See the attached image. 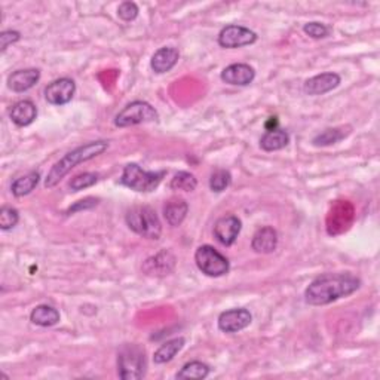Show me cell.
Instances as JSON below:
<instances>
[{
	"label": "cell",
	"instance_id": "1",
	"mask_svg": "<svg viewBox=\"0 0 380 380\" xmlns=\"http://www.w3.org/2000/svg\"><path fill=\"white\" fill-rule=\"evenodd\" d=\"M361 287V279L349 272L324 274L305 290V300L310 306H326L339 299L354 294Z\"/></svg>",
	"mask_w": 380,
	"mask_h": 380
},
{
	"label": "cell",
	"instance_id": "2",
	"mask_svg": "<svg viewBox=\"0 0 380 380\" xmlns=\"http://www.w3.org/2000/svg\"><path fill=\"white\" fill-rule=\"evenodd\" d=\"M107 149H109V141L98 140V141H89L86 144H82V146L76 148L74 150L65 153L58 162L54 164L47 178H45V187L47 189L55 187L67 174H69L73 168H76L77 165L97 158V156L103 155Z\"/></svg>",
	"mask_w": 380,
	"mask_h": 380
},
{
	"label": "cell",
	"instance_id": "3",
	"mask_svg": "<svg viewBox=\"0 0 380 380\" xmlns=\"http://www.w3.org/2000/svg\"><path fill=\"white\" fill-rule=\"evenodd\" d=\"M125 221L128 228L146 239H159L162 235V223L156 211L149 205H136L127 211Z\"/></svg>",
	"mask_w": 380,
	"mask_h": 380
},
{
	"label": "cell",
	"instance_id": "4",
	"mask_svg": "<svg viewBox=\"0 0 380 380\" xmlns=\"http://www.w3.org/2000/svg\"><path fill=\"white\" fill-rule=\"evenodd\" d=\"M148 368L146 351L137 343H125L118 351V376L124 380L144 377Z\"/></svg>",
	"mask_w": 380,
	"mask_h": 380
},
{
	"label": "cell",
	"instance_id": "5",
	"mask_svg": "<svg viewBox=\"0 0 380 380\" xmlns=\"http://www.w3.org/2000/svg\"><path fill=\"white\" fill-rule=\"evenodd\" d=\"M165 174L166 171H146L138 164H128L125 165L119 182L134 192L150 193L159 187Z\"/></svg>",
	"mask_w": 380,
	"mask_h": 380
},
{
	"label": "cell",
	"instance_id": "6",
	"mask_svg": "<svg viewBox=\"0 0 380 380\" xmlns=\"http://www.w3.org/2000/svg\"><path fill=\"white\" fill-rule=\"evenodd\" d=\"M159 115L156 109L148 102H132L122 109L115 116V125L118 128H128L141 124H149V122L158 120Z\"/></svg>",
	"mask_w": 380,
	"mask_h": 380
},
{
	"label": "cell",
	"instance_id": "7",
	"mask_svg": "<svg viewBox=\"0 0 380 380\" xmlns=\"http://www.w3.org/2000/svg\"><path fill=\"white\" fill-rule=\"evenodd\" d=\"M198 269L209 278H220L229 274L230 263L225 255L211 245H200L195 253Z\"/></svg>",
	"mask_w": 380,
	"mask_h": 380
},
{
	"label": "cell",
	"instance_id": "8",
	"mask_svg": "<svg viewBox=\"0 0 380 380\" xmlns=\"http://www.w3.org/2000/svg\"><path fill=\"white\" fill-rule=\"evenodd\" d=\"M257 38L259 36H257L253 30L244 26L230 24L221 29L217 40L221 48L237 49V48H244V47H248V45L255 43Z\"/></svg>",
	"mask_w": 380,
	"mask_h": 380
},
{
	"label": "cell",
	"instance_id": "9",
	"mask_svg": "<svg viewBox=\"0 0 380 380\" xmlns=\"http://www.w3.org/2000/svg\"><path fill=\"white\" fill-rule=\"evenodd\" d=\"M177 264L175 255L170 250H162L158 254H155L143 263V274L148 276H155V278H162V276H168L170 274L174 272Z\"/></svg>",
	"mask_w": 380,
	"mask_h": 380
},
{
	"label": "cell",
	"instance_id": "10",
	"mask_svg": "<svg viewBox=\"0 0 380 380\" xmlns=\"http://www.w3.org/2000/svg\"><path fill=\"white\" fill-rule=\"evenodd\" d=\"M251 321H253V315L250 314V310L238 308V309H229V310L221 312L217 324H219L220 331L233 334L247 328L251 324Z\"/></svg>",
	"mask_w": 380,
	"mask_h": 380
},
{
	"label": "cell",
	"instance_id": "11",
	"mask_svg": "<svg viewBox=\"0 0 380 380\" xmlns=\"http://www.w3.org/2000/svg\"><path fill=\"white\" fill-rule=\"evenodd\" d=\"M76 93V84L73 79L69 77H61L51 82L47 88H45V98L52 106H64L70 103Z\"/></svg>",
	"mask_w": 380,
	"mask_h": 380
},
{
	"label": "cell",
	"instance_id": "12",
	"mask_svg": "<svg viewBox=\"0 0 380 380\" xmlns=\"http://www.w3.org/2000/svg\"><path fill=\"white\" fill-rule=\"evenodd\" d=\"M241 229L242 221L237 216L220 217L214 225V237L221 245L230 247V245L237 242Z\"/></svg>",
	"mask_w": 380,
	"mask_h": 380
},
{
	"label": "cell",
	"instance_id": "13",
	"mask_svg": "<svg viewBox=\"0 0 380 380\" xmlns=\"http://www.w3.org/2000/svg\"><path fill=\"white\" fill-rule=\"evenodd\" d=\"M342 82L340 74L334 72H326L317 74L314 77H309V79L303 84V91L308 95H324L333 89H336Z\"/></svg>",
	"mask_w": 380,
	"mask_h": 380
},
{
	"label": "cell",
	"instance_id": "14",
	"mask_svg": "<svg viewBox=\"0 0 380 380\" xmlns=\"http://www.w3.org/2000/svg\"><path fill=\"white\" fill-rule=\"evenodd\" d=\"M221 81L228 84V85H233V86H247L250 85L254 77H255V70L250 64L245 63H235L230 64L228 67L223 69L221 74Z\"/></svg>",
	"mask_w": 380,
	"mask_h": 380
},
{
	"label": "cell",
	"instance_id": "15",
	"mask_svg": "<svg viewBox=\"0 0 380 380\" xmlns=\"http://www.w3.org/2000/svg\"><path fill=\"white\" fill-rule=\"evenodd\" d=\"M178 60H180V52H178L177 48L164 47L152 55L150 67L156 74H164L171 72Z\"/></svg>",
	"mask_w": 380,
	"mask_h": 380
},
{
	"label": "cell",
	"instance_id": "16",
	"mask_svg": "<svg viewBox=\"0 0 380 380\" xmlns=\"http://www.w3.org/2000/svg\"><path fill=\"white\" fill-rule=\"evenodd\" d=\"M40 79L39 69H24L10 73L8 77V88L17 94L26 93L35 86Z\"/></svg>",
	"mask_w": 380,
	"mask_h": 380
},
{
	"label": "cell",
	"instance_id": "17",
	"mask_svg": "<svg viewBox=\"0 0 380 380\" xmlns=\"http://www.w3.org/2000/svg\"><path fill=\"white\" fill-rule=\"evenodd\" d=\"M9 116L17 127H29L38 118V107L31 100H19L10 109Z\"/></svg>",
	"mask_w": 380,
	"mask_h": 380
},
{
	"label": "cell",
	"instance_id": "18",
	"mask_svg": "<svg viewBox=\"0 0 380 380\" xmlns=\"http://www.w3.org/2000/svg\"><path fill=\"white\" fill-rule=\"evenodd\" d=\"M278 247V232L272 226H263L254 233L251 248L259 254H271Z\"/></svg>",
	"mask_w": 380,
	"mask_h": 380
},
{
	"label": "cell",
	"instance_id": "19",
	"mask_svg": "<svg viewBox=\"0 0 380 380\" xmlns=\"http://www.w3.org/2000/svg\"><path fill=\"white\" fill-rule=\"evenodd\" d=\"M189 212V204L182 198H173L164 207V217L170 226L177 228L184 221Z\"/></svg>",
	"mask_w": 380,
	"mask_h": 380
},
{
	"label": "cell",
	"instance_id": "20",
	"mask_svg": "<svg viewBox=\"0 0 380 380\" xmlns=\"http://www.w3.org/2000/svg\"><path fill=\"white\" fill-rule=\"evenodd\" d=\"M288 143H290L288 132L281 128H274L263 134L260 138V148L264 152H276L285 149L288 146Z\"/></svg>",
	"mask_w": 380,
	"mask_h": 380
},
{
	"label": "cell",
	"instance_id": "21",
	"mask_svg": "<svg viewBox=\"0 0 380 380\" xmlns=\"http://www.w3.org/2000/svg\"><path fill=\"white\" fill-rule=\"evenodd\" d=\"M60 312L48 305H39L30 314V321L39 327H52L60 322Z\"/></svg>",
	"mask_w": 380,
	"mask_h": 380
},
{
	"label": "cell",
	"instance_id": "22",
	"mask_svg": "<svg viewBox=\"0 0 380 380\" xmlns=\"http://www.w3.org/2000/svg\"><path fill=\"white\" fill-rule=\"evenodd\" d=\"M186 340L184 338H175L168 342L161 345L158 349L153 354V363L155 364H166L175 358V355L183 349Z\"/></svg>",
	"mask_w": 380,
	"mask_h": 380
},
{
	"label": "cell",
	"instance_id": "23",
	"mask_svg": "<svg viewBox=\"0 0 380 380\" xmlns=\"http://www.w3.org/2000/svg\"><path fill=\"white\" fill-rule=\"evenodd\" d=\"M349 132H351L349 127L327 128V129H324L322 132L317 134L314 140H312V143H314V146H317V148L331 146V144H336V143L342 141L343 138L348 137Z\"/></svg>",
	"mask_w": 380,
	"mask_h": 380
},
{
	"label": "cell",
	"instance_id": "24",
	"mask_svg": "<svg viewBox=\"0 0 380 380\" xmlns=\"http://www.w3.org/2000/svg\"><path fill=\"white\" fill-rule=\"evenodd\" d=\"M40 182V174L38 171H30L26 175H21L15 178L13 186H10V190H13V195L17 198H22L29 193H31L33 190L38 187Z\"/></svg>",
	"mask_w": 380,
	"mask_h": 380
},
{
	"label": "cell",
	"instance_id": "25",
	"mask_svg": "<svg viewBox=\"0 0 380 380\" xmlns=\"http://www.w3.org/2000/svg\"><path fill=\"white\" fill-rule=\"evenodd\" d=\"M209 372L211 368L205 363L190 361L178 370V373L175 374V379H205L208 377Z\"/></svg>",
	"mask_w": 380,
	"mask_h": 380
},
{
	"label": "cell",
	"instance_id": "26",
	"mask_svg": "<svg viewBox=\"0 0 380 380\" xmlns=\"http://www.w3.org/2000/svg\"><path fill=\"white\" fill-rule=\"evenodd\" d=\"M170 187L173 190H183V192H193V190L198 187V180H196V177L192 173L178 171L171 178Z\"/></svg>",
	"mask_w": 380,
	"mask_h": 380
},
{
	"label": "cell",
	"instance_id": "27",
	"mask_svg": "<svg viewBox=\"0 0 380 380\" xmlns=\"http://www.w3.org/2000/svg\"><path fill=\"white\" fill-rule=\"evenodd\" d=\"M232 183V175L228 170H216L209 177V187L212 192L220 193L223 190H226Z\"/></svg>",
	"mask_w": 380,
	"mask_h": 380
},
{
	"label": "cell",
	"instance_id": "28",
	"mask_svg": "<svg viewBox=\"0 0 380 380\" xmlns=\"http://www.w3.org/2000/svg\"><path fill=\"white\" fill-rule=\"evenodd\" d=\"M97 182H98V174L82 173V174H77L72 178L70 183H69V187L73 190V192H79V190L93 187L94 184H97Z\"/></svg>",
	"mask_w": 380,
	"mask_h": 380
},
{
	"label": "cell",
	"instance_id": "29",
	"mask_svg": "<svg viewBox=\"0 0 380 380\" xmlns=\"http://www.w3.org/2000/svg\"><path fill=\"white\" fill-rule=\"evenodd\" d=\"M19 221V212L13 207H2L0 209V229L10 230L14 229Z\"/></svg>",
	"mask_w": 380,
	"mask_h": 380
},
{
	"label": "cell",
	"instance_id": "30",
	"mask_svg": "<svg viewBox=\"0 0 380 380\" xmlns=\"http://www.w3.org/2000/svg\"><path fill=\"white\" fill-rule=\"evenodd\" d=\"M303 31L312 39H326L330 35V29L318 21L306 22L303 26Z\"/></svg>",
	"mask_w": 380,
	"mask_h": 380
},
{
	"label": "cell",
	"instance_id": "31",
	"mask_svg": "<svg viewBox=\"0 0 380 380\" xmlns=\"http://www.w3.org/2000/svg\"><path fill=\"white\" fill-rule=\"evenodd\" d=\"M138 6L134 2H122L118 8V17L127 22L136 19L138 17Z\"/></svg>",
	"mask_w": 380,
	"mask_h": 380
},
{
	"label": "cell",
	"instance_id": "32",
	"mask_svg": "<svg viewBox=\"0 0 380 380\" xmlns=\"http://www.w3.org/2000/svg\"><path fill=\"white\" fill-rule=\"evenodd\" d=\"M21 39V33L17 30H5L0 33V51L5 52L10 45L17 43Z\"/></svg>",
	"mask_w": 380,
	"mask_h": 380
},
{
	"label": "cell",
	"instance_id": "33",
	"mask_svg": "<svg viewBox=\"0 0 380 380\" xmlns=\"http://www.w3.org/2000/svg\"><path fill=\"white\" fill-rule=\"evenodd\" d=\"M97 204H98V199H95V198H85V199H82V200H77V203H76L73 207H70V209L67 211V212H69V214H70V212H76V211L91 209V208H94Z\"/></svg>",
	"mask_w": 380,
	"mask_h": 380
}]
</instances>
